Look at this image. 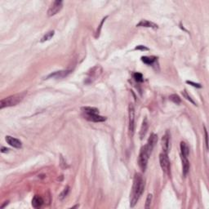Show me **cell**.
<instances>
[{"mask_svg":"<svg viewBox=\"0 0 209 209\" xmlns=\"http://www.w3.org/2000/svg\"><path fill=\"white\" fill-rule=\"evenodd\" d=\"M24 96H25V93H21V94H15V95L3 98L0 100V108L3 109L5 107L15 106L23 100Z\"/></svg>","mask_w":209,"mask_h":209,"instance_id":"cell-2","label":"cell"},{"mask_svg":"<svg viewBox=\"0 0 209 209\" xmlns=\"http://www.w3.org/2000/svg\"><path fill=\"white\" fill-rule=\"evenodd\" d=\"M162 147L163 153L168 154L170 149V134L167 131L162 138Z\"/></svg>","mask_w":209,"mask_h":209,"instance_id":"cell-8","label":"cell"},{"mask_svg":"<svg viewBox=\"0 0 209 209\" xmlns=\"http://www.w3.org/2000/svg\"><path fill=\"white\" fill-rule=\"evenodd\" d=\"M182 160V169H183V175L184 177H186L188 174L189 170H190V162L188 160V158L186 157H181Z\"/></svg>","mask_w":209,"mask_h":209,"instance_id":"cell-16","label":"cell"},{"mask_svg":"<svg viewBox=\"0 0 209 209\" xmlns=\"http://www.w3.org/2000/svg\"><path fill=\"white\" fill-rule=\"evenodd\" d=\"M128 117H129V127L128 130L130 133L131 137H133L134 134L135 128V109L133 104H129L128 106Z\"/></svg>","mask_w":209,"mask_h":209,"instance_id":"cell-5","label":"cell"},{"mask_svg":"<svg viewBox=\"0 0 209 209\" xmlns=\"http://www.w3.org/2000/svg\"><path fill=\"white\" fill-rule=\"evenodd\" d=\"M63 2L60 0H56L52 2V4L50 6L48 11H47V15L48 16H52L57 14L60 10L62 9Z\"/></svg>","mask_w":209,"mask_h":209,"instance_id":"cell-6","label":"cell"},{"mask_svg":"<svg viewBox=\"0 0 209 209\" xmlns=\"http://www.w3.org/2000/svg\"><path fill=\"white\" fill-rule=\"evenodd\" d=\"M148 128H149V123H148V120H147L146 118H145V119L143 120V123H142L141 128V131H140V137L141 139H143V137L145 136L146 134L147 131H148Z\"/></svg>","mask_w":209,"mask_h":209,"instance_id":"cell-14","label":"cell"},{"mask_svg":"<svg viewBox=\"0 0 209 209\" xmlns=\"http://www.w3.org/2000/svg\"><path fill=\"white\" fill-rule=\"evenodd\" d=\"M151 201H152V195L150 194V195H148V196H147L146 201H145V207L146 209H148L150 207Z\"/></svg>","mask_w":209,"mask_h":209,"instance_id":"cell-24","label":"cell"},{"mask_svg":"<svg viewBox=\"0 0 209 209\" xmlns=\"http://www.w3.org/2000/svg\"><path fill=\"white\" fill-rule=\"evenodd\" d=\"M151 152H152V150H150L148 148L146 145H144L141 149L139 157H138V165H139L140 168H141L142 172H145V169H146L147 164H148V160H149Z\"/></svg>","mask_w":209,"mask_h":209,"instance_id":"cell-3","label":"cell"},{"mask_svg":"<svg viewBox=\"0 0 209 209\" xmlns=\"http://www.w3.org/2000/svg\"><path fill=\"white\" fill-rule=\"evenodd\" d=\"M204 133H205V141H206V147H207V150L208 148V142H207V130H206V128H204Z\"/></svg>","mask_w":209,"mask_h":209,"instance_id":"cell-27","label":"cell"},{"mask_svg":"<svg viewBox=\"0 0 209 209\" xmlns=\"http://www.w3.org/2000/svg\"><path fill=\"white\" fill-rule=\"evenodd\" d=\"M6 141L8 145H10L11 146L14 147L16 149H21V147H22V143L20 140L16 139L15 137H12L11 136H7L6 138Z\"/></svg>","mask_w":209,"mask_h":209,"instance_id":"cell-7","label":"cell"},{"mask_svg":"<svg viewBox=\"0 0 209 209\" xmlns=\"http://www.w3.org/2000/svg\"><path fill=\"white\" fill-rule=\"evenodd\" d=\"M186 83L189 84H191V86L195 87V88H202V86H201L199 84H195V83H194V82L192 81H186Z\"/></svg>","mask_w":209,"mask_h":209,"instance_id":"cell-26","label":"cell"},{"mask_svg":"<svg viewBox=\"0 0 209 209\" xmlns=\"http://www.w3.org/2000/svg\"><path fill=\"white\" fill-rule=\"evenodd\" d=\"M181 157H186L188 158L189 154H190V149H189V146L187 145L186 142L181 141Z\"/></svg>","mask_w":209,"mask_h":209,"instance_id":"cell-17","label":"cell"},{"mask_svg":"<svg viewBox=\"0 0 209 209\" xmlns=\"http://www.w3.org/2000/svg\"><path fill=\"white\" fill-rule=\"evenodd\" d=\"M182 95H183L184 97L186 98V99H187V100H190V101H191V103H193L194 104H195V105H196V103H195V101H194L193 99H192V98H191V96H189V94H188V93H187V92H186V90H184L183 92H182Z\"/></svg>","mask_w":209,"mask_h":209,"instance_id":"cell-23","label":"cell"},{"mask_svg":"<svg viewBox=\"0 0 209 209\" xmlns=\"http://www.w3.org/2000/svg\"><path fill=\"white\" fill-rule=\"evenodd\" d=\"M145 181L141 173H136L133 178V185L130 195V206L133 207L144 192Z\"/></svg>","mask_w":209,"mask_h":209,"instance_id":"cell-1","label":"cell"},{"mask_svg":"<svg viewBox=\"0 0 209 209\" xmlns=\"http://www.w3.org/2000/svg\"><path fill=\"white\" fill-rule=\"evenodd\" d=\"M135 50H141V51H148L149 48L146 47L142 46V45H139V46H137L135 47Z\"/></svg>","mask_w":209,"mask_h":209,"instance_id":"cell-25","label":"cell"},{"mask_svg":"<svg viewBox=\"0 0 209 209\" xmlns=\"http://www.w3.org/2000/svg\"><path fill=\"white\" fill-rule=\"evenodd\" d=\"M8 151H9V149L5 148V147H2V149H1V152H2V153H7Z\"/></svg>","mask_w":209,"mask_h":209,"instance_id":"cell-28","label":"cell"},{"mask_svg":"<svg viewBox=\"0 0 209 209\" xmlns=\"http://www.w3.org/2000/svg\"><path fill=\"white\" fill-rule=\"evenodd\" d=\"M54 34H55V32H54V30H51V31H48L47 33H46L44 35V36L41 39V40H40V42L41 43H44L46 42V41H48V40H50L51 39V38L53 37L54 36Z\"/></svg>","mask_w":209,"mask_h":209,"instance_id":"cell-19","label":"cell"},{"mask_svg":"<svg viewBox=\"0 0 209 209\" xmlns=\"http://www.w3.org/2000/svg\"><path fill=\"white\" fill-rule=\"evenodd\" d=\"M155 56H142L141 57V61L145 64H146L148 65H153L154 61L156 60Z\"/></svg>","mask_w":209,"mask_h":209,"instance_id":"cell-18","label":"cell"},{"mask_svg":"<svg viewBox=\"0 0 209 209\" xmlns=\"http://www.w3.org/2000/svg\"><path fill=\"white\" fill-rule=\"evenodd\" d=\"M84 118L88 121L95 122V123H100V122H104V121L106 120L105 117L100 116V115H99V114H88V115H84Z\"/></svg>","mask_w":209,"mask_h":209,"instance_id":"cell-9","label":"cell"},{"mask_svg":"<svg viewBox=\"0 0 209 209\" xmlns=\"http://www.w3.org/2000/svg\"><path fill=\"white\" fill-rule=\"evenodd\" d=\"M70 74V71L68 70H60V71H56V72L51 73L47 77V79L49 78H53V79H62L64 77L67 76Z\"/></svg>","mask_w":209,"mask_h":209,"instance_id":"cell-11","label":"cell"},{"mask_svg":"<svg viewBox=\"0 0 209 209\" xmlns=\"http://www.w3.org/2000/svg\"><path fill=\"white\" fill-rule=\"evenodd\" d=\"M169 99L172 100V102H174L175 104H181V98H180L179 96L177 95V94H172V95H171L169 96Z\"/></svg>","mask_w":209,"mask_h":209,"instance_id":"cell-20","label":"cell"},{"mask_svg":"<svg viewBox=\"0 0 209 209\" xmlns=\"http://www.w3.org/2000/svg\"><path fill=\"white\" fill-rule=\"evenodd\" d=\"M133 79H135V81L137 82V83H142L144 79H143V75L141 73H134L133 74Z\"/></svg>","mask_w":209,"mask_h":209,"instance_id":"cell-21","label":"cell"},{"mask_svg":"<svg viewBox=\"0 0 209 209\" xmlns=\"http://www.w3.org/2000/svg\"><path fill=\"white\" fill-rule=\"evenodd\" d=\"M43 204V199L41 196L35 195L32 199V206L34 208H40Z\"/></svg>","mask_w":209,"mask_h":209,"instance_id":"cell-13","label":"cell"},{"mask_svg":"<svg viewBox=\"0 0 209 209\" xmlns=\"http://www.w3.org/2000/svg\"><path fill=\"white\" fill-rule=\"evenodd\" d=\"M69 191H70V187H69V186H66V187H65V188L63 190L62 192L60 193V197H59V198H60V199H61V200L64 199H65V198L67 196L68 193H69Z\"/></svg>","mask_w":209,"mask_h":209,"instance_id":"cell-22","label":"cell"},{"mask_svg":"<svg viewBox=\"0 0 209 209\" xmlns=\"http://www.w3.org/2000/svg\"><path fill=\"white\" fill-rule=\"evenodd\" d=\"M159 163H160V166L163 172L166 174L170 175V173H171V163H170L167 154H165L163 152L159 154Z\"/></svg>","mask_w":209,"mask_h":209,"instance_id":"cell-4","label":"cell"},{"mask_svg":"<svg viewBox=\"0 0 209 209\" xmlns=\"http://www.w3.org/2000/svg\"><path fill=\"white\" fill-rule=\"evenodd\" d=\"M157 141H158V136L153 133V134L150 135V138L148 139L146 145L148 146V148H149L150 150H153L155 144L157 143Z\"/></svg>","mask_w":209,"mask_h":209,"instance_id":"cell-12","label":"cell"},{"mask_svg":"<svg viewBox=\"0 0 209 209\" xmlns=\"http://www.w3.org/2000/svg\"><path fill=\"white\" fill-rule=\"evenodd\" d=\"M82 112L84 113V115H88V114H99V109L95 108V107H82L81 108Z\"/></svg>","mask_w":209,"mask_h":209,"instance_id":"cell-15","label":"cell"},{"mask_svg":"<svg viewBox=\"0 0 209 209\" xmlns=\"http://www.w3.org/2000/svg\"><path fill=\"white\" fill-rule=\"evenodd\" d=\"M7 203H8V202H5L4 205H2V206H1V208H3V207H5V205H7Z\"/></svg>","mask_w":209,"mask_h":209,"instance_id":"cell-29","label":"cell"},{"mask_svg":"<svg viewBox=\"0 0 209 209\" xmlns=\"http://www.w3.org/2000/svg\"><path fill=\"white\" fill-rule=\"evenodd\" d=\"M137 27H145V28H152V29H158V25L154 23L152 21H147V20H141L139 23L137 24Z\"/></svg>","mask_w":209,"mask_h":209,"instance_id":"cell-10","label":"cell"}]
</instances>
